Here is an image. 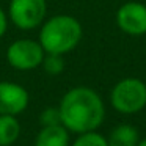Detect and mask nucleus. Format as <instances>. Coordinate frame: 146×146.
Segmentation results:
<instances>
[{"label":"nucleus","mask_w":146,"mask_h":146,"mask_svg":"<svg viewBox=\"0 0 146 146\" xmlns=\"http://www.w3.org/2000/svg\"><path fill=\"white\" fill-rule=\"evenodd\" d=\"M21 126L13 115H0V146H10L19 138Z\"/></svg>","instance_id":"9d476101"},{"label":"nucleus","mask_w":146,"mask_h":146,"mask_svg":"<svg viewBox=\"0 0 146 146\" xmlns=\"http://www.w3.org/2000/svg\"><path fill=\"white\" fill-rule=\"evenodd\" d=\"M137 146H146V138L141 140V141H138V145H137Z\"/></svg>","instance_id":"2eb2a0df"},{"label":"nucleus","mask_w":146,"mask_h":146,"mask_svg":"<svg viewBox=\"0 0 146 146\" xmlns=\"http://www.w3.org/2000/svg\"><path fill=\"white\" fill-rule=\"evenodd\" d=\"M41 66L49 76H58L64 69V58L63 55H58V54H46L44 58H42Z\"/></svg>","instance_id":"9b49d317"},{"label":"nucleus","mask_w":146,"mask_h":146,"mask_svg":"<svg viewBox=\"0 0 146 146\" xmlns=\"http://www.w3.org/2000/svg\"><path fill=\"white\" fill-rule=\"evenodd\" d=\"M29 105V93L14 82H0V115L22 113Z\"/></svg>","instance_id":"0eeeda50"},{"label":"nucleus","mask_w":146,"mask_h":146,"mask_svg":"<svg viewBox=\"0 0 146 146\" xmlns=\"http://www.w3.org/2000/svg\"><path fill=\"white\" fill-rule=\"evenodd\" d=\"M8 14L5 13L2 8H0V38H3L5 36V33H7V30H8Z\"/></svg>","instance_id":"4468645a"},{"label":"nucleus","mask_w":146,"mask_h":146,"mask_svg":"<svg viewBox=\"0 0 146 146\" xmlns=\"http://www.w3.org/2000/svg\"><path fill=\"white\" fill-rule=\"evenodd\" d=\"M69 145V133L63 124L54 126H42L36 135L35 146H68Z\"/></svg>","instance_id":"6e6552de"},{"label":"nucleus","mask_w":146,"mask_h":146,"mask_svg":"<svg viewBox=\"0 0 146 146\" xmlns=\"http://www.w3.org/2000/svg\"><path fill=\"white\" fill-rule=\"evenodd\" d=\"M83 36L82 24L69 14H57L41 24L39 44L46 54L64 55L79 46Z\"/></svg>","instance_id":"f03ea898"},{"label":"nucleus","mask_w":146,"mask_h":146,"mask_svg":"<svg viewBox=\"0 0 146 146\" xmlns=\"http://www.w3.org/2000/svg\"><path fill=\"white\" fill-rule=\"evenodd\" d=\"M46 52L39 41L35 39H17L7 49V61L17 71H33L41 66Z\"/></svg>","instance_id":"39448f33"},{"label":"nucleus","mask_w":146,"mask_h":146,"mask_svg":"<svg viewBox=\"0 0 146 146\" xmlns=\"http://www.w3.org/2000/svg\"><path fill=\"white\" fill-rule=\"evenodd\" d=\"M47 14L46 0H10L8 19L19 30H35L41 27Z\"/></svg>","instance_id":"20e7f679"},{"label":"nucleus","mask_w":146,"mask_h":146,"mask_svg":"<svg viewBox=\"0 0 146 146\" xmlns=\"http://www.w3.org/2000/svg\"><path fill=\"white\" fill-rule=\"evenodd\" d=\"M42 126H54V124H61V118H60V110L58 107H49L39 116Z\"/></svg>","instance_id":"ddd939ff"},{"label":"nucleus","mask_w":146,"mask_h":146,"mask_svg":"<svg viewBox=\"0 0 146 146\" xmlns=\"http://www.w3.org/2000/svg\"><path fill=\"white\" fill-rule=\"evenodd\" d=\"M110 102L119 113H138L146 107V83L135 77L119 80L110 93Z\"/></svg>","instance_id":"7ed1b4c3"},{"label":"nucleus","mask_w":146,"mask_h":146,"mask_svg":"<svg viewBox=\"0 0 146 146\" xmlns=\"http://www.w3.org/2000/svg\"><path fill=\"white\" fill-rule=\"evenodd\" d=\"M138 141V130L130 124L116 126L107 140L108 146H137Z\"/></svg>","instance_id":"1a4fd4ad"},{"label":"nucleus","mask_w":146,"mask_h":146,"mask_svg":"<svg viewBox=\"0 0 146 146\" xmlns=\"http://www.w3.org/2000/svg\"><path fill=\"white\" fill-rule=\"evenodd\" d=\"M58 110L61 124L76 133L96 130L105 116V107L101 96L88 86L71 88L61 98Z\"/></svg>","instance_id":"f257e3e1"},{"label":"nucleus","mask_w":146,"mask_h":146,"mask_svg":"<svg viewBox=\"0 0 146 146\" xmlns=\"http://www.w3.org/2000/svg\"><path fill=\"white\" fill-rule=\"evenodd\" d=\"M116 25L130 36L146 35V5L140 2H127L116 11Z\"/></svg>","instance_id":"423d86ee"},{"label":"nucleus","mask_w":146,"mask_h":146,"mask_svg":"<svg viewBox=\"0 0 146 146\" xmlns=\"http://www.w3.org/2000/svg\"><path fill=\"white\" fill-rule=\"evenodd\" d=\"M72 146H108V143L104 135L98 133L96 130H91V132L80 133V137H77Z\"/></svg>","instance_id":"f8f14e48"}]
</instances>
